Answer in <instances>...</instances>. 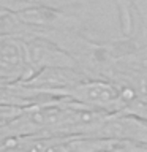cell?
I'll return each instance as SVG.
<instances>
[{
  "instance_id": "6da1fadb",
  "label": "cell",
  "mask_w": 147,
  "mask_h": 152,
  "mask_svg": "<svg viewBox=\"0 0 147 152\" xmlns=\"http://www.w3.org/2000/svg\"><path fill=\"white\" fill-rule=\"evenodd\" d=\"M65 97L87 108L100 109L104 113H119L123 111L127 106L120 94V89L108 79H84L66 90Z\"/></svg>"
},
{
  "instance_id": "7a4b0ae2",
  "label": "cell",
  "mask_w": 147,
  "mask_h": 152,
  "mask_svg": "<svg viewBox=\"0 0 147 152\" xmlns=\"http://www.w3.org/2000/svg\"><path fill=\"white\" fill-rule=\"evenodd\" d=\"M93 0H0V10L8 13H17L32 8H57L66 10L71 7L87 5Z\"/></svg>"
}]
</instances>
